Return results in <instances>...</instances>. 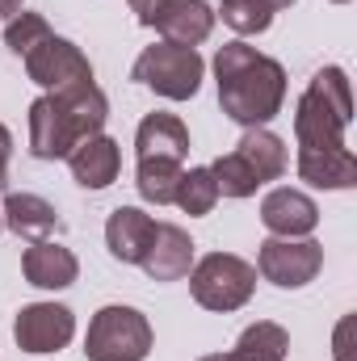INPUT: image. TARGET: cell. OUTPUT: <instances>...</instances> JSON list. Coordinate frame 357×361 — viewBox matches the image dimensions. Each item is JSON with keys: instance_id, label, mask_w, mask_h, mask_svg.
<instances>
[{"instance_id": "1", "label": "cell", "mask_w": 357, "mask_h": 361, "mask_svg": "<svg viewBox=\"0 0 357 361\" xmlns=\"http://www.w3.org/2000/svg\"><path fill=\"white\" fill-rule=\"evenodd\" d=\"M214 85L223 114L244 130L269 126L286 105V68L273 55L248 47L244 38L223 42L214 51Z\"/></svg>"}, {"instance_id": "2", "label": "cell", "mask_w": 357, "mask_h": 361, "mask_svg": "<svg viewBox=\"0 0 357 361\" xmlns=\"http://www.w3.org/2000/svg\"><path fill=\"white\" fill-rule=\"evenodd\" d=\"M109 118V97L97 80L68 92H42L30 105V156L34 160H68L76 143L101 135Z\"/></svg>"}, {"instance_id": "3", "label": "cell", "mask_w": 357, "mask_h": 361, "mask_svg": "<svg viewBox=\"0 0 357 361\" xmlns=\"http://www.w3.org/2000/svg\"><path fill=\"white\" fill-rule=\"evenodd\" d=\"M353 122V92L345 68H320L294 105V139L298 152H337L345 147V130Z\"/></svg>"}, {"instance_id": "4", "label": "cell", "mask_w": 357, "mask_h": 361, "mask_svg": "<svg viewBox=\"0 0 357 361\" xmlns=\"http://www.w3.org/2000/svg\"><path fill=\"white\" fill-rule=\"evenodd\" d=\"M286 169H290L286 139H277L265 126H253L227 156L210 164V177L219 185V197H253L261 185L286 177Z\"/></svg>"}, {"instance_id": "5", "label": "cell", "mask_w": 357, "mask_h": 361, "mask_svg": "<svg viewBox=\"0 0 357 361\" xmlns=\"http://www.w3.org/2000/svg\"><path fill=\"white\" fill-rule=\"evenodd\" d=\"M189 294L198 307L231 315L248 307V298L257 294V265H248L236 252H210L189 269Z\"/></svg>"}, {"instance_id": "6", "label": "cell", "mask_w": 357, "mask_h": 361, "mask_svg": "<svg viewBox=\"0 0 357 361\" xmlns=\"http://www.w3.org/2000/svg\"><path fill=\"white\" fill-rule=\"evenodd\" d=\"M206 63L198 55V47H177V42H152L143 47V55L131 68V80L152 89L164 101H189L202 89Z\"/></svg>"}, {"instance_id": "7", "label": "cell", "mask_w": 357, "mask_h": 361, "mask_svg": "<svg viewBox=\"0 0 357 361\" xmlns=\"http://www.w3.org/2000/svg\"><path fill=\"white\" fill-rule=\"evenodd\" d=\"M152 324L135 307H101L85 336V357L89 361H147L152 353Z\"/></svg>"}, {"instance_id": "8", "label": "cell", "mask_w": 357, "mask_h": 361, "mask_svg": "<svg viewBox=\"0 0 357 361\" xmlns=\"http://www.w3.org/2000/svg\"><path fill=\"white\" fill-rule=\"evenodd\" d=\"M21 63H25V76L42 92H68L92 80L89 55L72 38H59V34H47L30 55H21Z\"/></svg>"}, {"instance_id": "9", "label": "cell", "mask_w": 357, "mask_h": 361, "mask_svg": "<svg viewBox=\"0 0 357 361\" xmlns=\"http://www.w3.org/2000/svg\"><path fill=\"white\" fill-rule=\"evenodd\" d=\"M320 269H324V244H315L311 235H303V240L269 235L257 252V273L273 281L277 290H303L320 277Z\"/></svg>"}, {"instance_id": "10", "label": "cell", "mask_w": 357, "mask_h": 361, "mask_svg": "<svg viewBox=\"0 0 357 361\" xmlns=\"http://www.w3.org/2000/svg\"><path fill=\"white\" fill-rule=\"evenodd\" d=\"M76 336V315L63 302H30L13 319V341L21 353H59Z\"/></svg>"}, {"instance_id": "11", "label": "cell", "mask_w": 357, "mask_h": 361, "mask_svg": "<svg viewBox=\"0 0 357 361\" xmlns=\"http://www.w3.org/2000/svg\"><path fill=\"white\" fill-rule=\"evenodd\" d=\"M261 223H265L269 235H277V240H303V235H311L320 227V206L303 189L277 185V189H269L265 202H261Z\"/></svg>"}, {"instance_id": "12", "label": "cell", "mask_w": 357, "mask_h": 361, "mask_svg": "<svg viewBox=\"0 0 357 361\" xmlns=\"http://www.w3.org/2000/svg\"><path fill=\"white\" fill-rule=\"evenodd\" d=\"M139 265H143V273L152 281L189 277V269H193V240H189V231L177 227V223H156V235H152V244H147Z\"/></svg>"}, {"instance_id": "13", "label": "cell", "mask_w": 357, "mask_h": 361, "mask_svg": "<svg viewBox=\"0 0 357 361\" xmlns=\"http://www.w3.org/2000/svg\"><path fill=\"white\" fill-rule=\"evenodd\" d=\"M68 169H72V180L80 189H92V193L97 189H109L118 180V173H122V147L109 135H92V139L72 147Z\"/></svg>"}, {"instance_id": "14", "label": "cell", "mask_w": 357, "mask_h": 361, "mask_svg": "<svg viewBox=\"0 0 357 361\" xmlns=\"http://www.w3.org/2000/svg\"><path fill=\"white\" fill-rule=\"evenodd\" d=\"M152 235H156V219L147 210H139V206H118L105 219V248L122 265H139L147 244H152Z\"/></svg>"}, {"instance_id": "15", "label": "cell", "mask_w": 357, "mask_h": 361, "mask_svg": "<svg viewBox=\"0 0 357 361\" xmlns=\"http://www.w3.org/2000/svg\"><path fill=\"white\" fill-rule=\"evenodd\" d=\"M21 273L38 290H68L80 277V261H76L72 248H63L55 240H38L21 252Z\"/></svg>"}, {"instance_id": "16", "label": "cell", "mask_w": 357, "mask_h": 361, "mask_svg": "<svg viewBox=\"0 0 357 361\" xmlns=\"http://www.w3.org/2000/svg\"><path fill=\"white\" fill-rule=\"evenodd\" d=\"M135 156L139 160H173V164H185L189 156V130L177 114H147L135 130Z\"/></svg>"}, {"instance_id": "17", "label": "cell", "mask_w": 357, "mask_h": 361, "mask_svg": "<svg viewBox=\"0 0 357 361\" xmlns=\"http://www.w3.org/2000/svg\"><path fill=\"white\" fill-rule=\"evenodd\" d=\"M164 34V42L177 47H202L214 34V8L206 0H164V8L156 13V25Z\"/></svg>"}, {"instance_id": "18", "label": "cell", "mask_w": 357, "mask_h": 361, "mask_svg": "<svg viewBox=\"0 0 357 361\" xmlns=\"http://www.w3.org/2000/svg\"><path fill=\"white\" fill-rule=\"evenodd\" d=\"M0 219H4V227H8L17 240H25V244L51 240V235L59 231V210H55L47 197H38V193H8L4 206H0Z\"/></svg>"}, {"instance_id": "19", "label": "cell", "mask_w": 357, "mask_h": 361, "mask_svg": "<svg viewBox=\"0 0 357 361\" xmlns=\"http://www.w3.org/2000/svg\"><path fill=\"white\" fill-rule=\"evenodd\" d=\"M290 353V332L273 319H257L240 332L231 353H206L198 361H286Z\"/></svg>"}, {"instance_id": "20", "label": "cell", "mask_w": 357, "mask_h": 361, "mask_svg": "<svg viewBox=\"0 0 357 361\" xmlns=\"http://www.w3.org/2000/svg\"><path fill=\"white\" fill-rule=\"evenodd\" d=\"M294 169H298V180H307L311 189H353L357 185V160L349 147H337V152H298Z\"/></svg>"}, {"instance_id": "21", "label": "cell", "mask_w": 357, "mask_h": 361, "mask_svg": "<svg viewBox=\"0 0 357 361\" xmlns=\"http://www.w3.org/2000/svg\"><path fill=\"white\" fill-rule=\"evenodd\" d=\"M181 173H185V164H173V160H139L135 164V189L152 206H173Z\"/></svg>"}, {"instance_id": "22", "label": "cell", "mask_w": 357, "mask_h": 361, "mask_svg": "<svg viewBox=\"0 0 357 361\" xmlns=\"http://www.w3.org/2000/svg\"><path fill=\"white\" fill-rule=\"evenodd\" d=\"M214 202H219V185H214V177H210V169H206V164H198V169H185V173H181L173 206H181L189 219H202V214H210V210H214Z\"/></svg>"}, {"instance_id": "23", "label": "cell", "mask_w": 357, "mask_h": 361, "mask_svg": "<svg viewBox=\"0 0 357 361\" xmlns=\"http://www.w3.org/2000/svg\"><path fill=\"white\" fill-rule=\"evenodd\" d=\"M214 17H223V25H231L240 38L265 34L269 25H273V8L261 4V0H223Z\"/></svg>"}, {"instance_id": "24", "label": "cell", "mask_w": 357, "mask_h": 361, "mask_svg": "<svg viewBox=\"0 0 357 361\" xmlns=\"http://www.w3.org/2000/svg\"><path fill=\"white\" fill-rule=\"evenodd\" d=\"M47 34H51V25H47L42 13H25V8H21L13 21H4V47H8L13 55H30Z\"/></svg>"}, {"instance_id": "25", "label": "cell", "mask_w": 357, "mask_h": 361, "mask_svg": "<svg viewBox=\"0 0 357 361\" xmlns=\"http://www.w3.org/2000/svg\"><path fill=\"white\" fill-rule=\"evenodd\" d=\"M126 4H131V13H135L139 25H156V13L164 8V0H126Z\"/></svg>"}, {"instance_id": "26", "label": "cell", "mask_w": 357, "mask_h": 361, "mask_svg": "<svg viewBox=\"0 0 357 361\" xmlns=\"http://www.w3.org/2000/svg\"><path fill=\"white\" fill-rule=\"evenodd\" d=\"M8 160H13V135L0 122V189H4V177H8Z\"/></svg>"}, {"instance_id": "27", "label": "cell", "mask_w": 357, "mask_h": 361, "mask_svg": "<svg viewBox=\"0 0 357 361\" xmlns=\"http://www.w3.org/2000/svg\"><path fill=\"white\" fill-rule=\"evenodd\" d=\"M21 4H25V0H0V21H13V17L21 13Z\"/></svg>"}, {"instance_id": "28", "label": "cell", "mask_w": 357, "mask_h": 361, "mask_svg": "<svg viewBox=\"0 0 357 361\" xmlns=\"http://www.w3.org/2000/svg\"><path fill=\"white\" fill-rule=\"evenodd\" d=\"M261 4H269V8H273V13H282V8H290V4H294V0H261Z\"/></svg>"}, {"instance_id": "29", "label": "cell", "mask_w": 357, "mask_h": 361, "mask_svg": "<svg viewBox=\"0 0 357 361\" xmlns=\"http://www.w3.org/2000/svg\"><path fill=\"white\" fill-rule=\"evenodd\" d=\"M332 4H349V0H332Z\"/></svg>"}, {"instance_id": "30", "label": "cell", "mask_w": 357, "mask_h": 361, "mask_svg": "<svg viewBox=\"0 0 357 361\" xmlns=\"http://www.w3.org/2000/svg\"><path fill=\"white\" fill-rule=\"evenodd\" d=\"M0 231H4V219H0Z\"/></svg>"}]
</instances>
